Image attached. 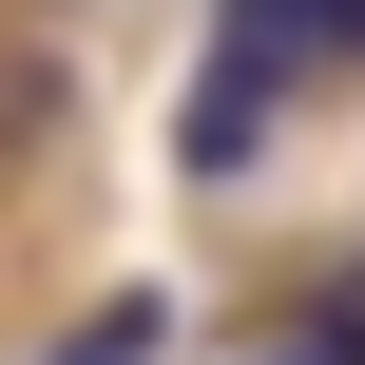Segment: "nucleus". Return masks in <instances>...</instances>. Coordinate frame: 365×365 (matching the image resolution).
<instances>
[{
	"mask_svg": "<svg viewBox=\"0 0 365 365\" xmlns=\"http://www.w3.org/2000/svg\"><path fill=\"white\" fill-rule=\"evenodd\" d=\"M346 58H365V0H231L212 58H192V173H250L289 135V96L346 77Z\"/></svg>",
	"mask_w": 365,
	"mask_h": 365,
	"instance_id": "nucleus-1",
	"label": "nucleus"
},
{
	"mask_svg": "<svg viewBox=\"0 0 365 365\" xmlns=\"http://www.w3.org/2000/svg\"><path fill=\"white\" fill-rule=\"evenodd\" d=\"M154 327H173V308H154V289H115L96 327H58V346H38V365H154Z\"/></svg>",
	"mask_w": 365,
	"mask_h": 365,
	"instance_id": "nucleus-2",
	"label": "nucleus"
},
{
	"mask_svg": "<svg viewBox=\"0 0 365 365\" xmlns=\"http://www.w3.org/2000/svg\"><path fill=\"white\" fill-rule=\"evenodd\" d=\"M327 365H365V269H346V327H327Z\"/></svg>",
	"mask_w": 365,
	"mask_h": 365,
	"instance_id": "nucleus-3",
	"label": "nucleus"
},
{
	"mask_svg": "<svg viewBox=\"0 0 365 365\" xmlns=\"http://www.w3.org/2000/svg\"><path fill=\"white\" fill-rule=\"evenodd\" d=\"M289 365H327V346H289Z\"/></svg>",
	"mask_w": 365,
	"mask_h": 365,
	"instance_id": "nucleus-4",
	"label": "nucleus"
}]
</instances>
